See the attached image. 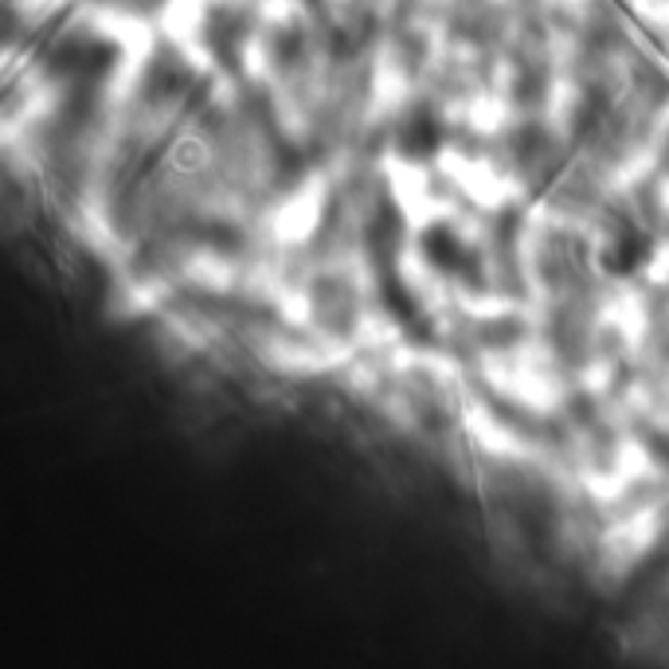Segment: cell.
I'll return each instance as SVG.
<instances>
[{
    "label": "cell",
    "mask_w": 669,
    "mask_h": 669,
    "mask_svg": "<svg viewBox=\"0 0 669 669\" xmlns=\"http://www.w3.org/2000/svg\"><path fill=\"white\" fill-rule=\"evenodd\" d=\"M654 247L650 239L638 232V227H619L611 239L599 247V267L614 279H626V274H638L646 262H650Z\"/></svg>",
    "instance_id": "1"
},
{
    "label": "cell",
    "mask_w": 669,
    "mask_h": 669,
    "mask_svg": "<svg viewBox=\"0 0 669 669\" xmlns=\"http://www.w3.org/2000/svg\"><path fill=\"white\" fill-rule=\"evenodd\" d=\"M443 145V118L427 106L411 110L408 118L400 121V153L408 161H427L438 153Z\"/></svg>",
    "instance_id": "2"
},
{
    "label": "cell",
    "mask_w": 669,
    "mask_h": 669,
    "mask_svg": "<svg viewBox=\"0 0 669 669\" xmlns=\"http://www.w3.org/2000/svg\"><path fill=\"white\" fill-rule=\"evenodd\" d=\"M423 251H427L431 267L446 270V274H462V270L470 267V247H466L446 223H438V227H431V232L423 235Z\"/></svg>",
    "instance_id": "3"
}]
</instances>
